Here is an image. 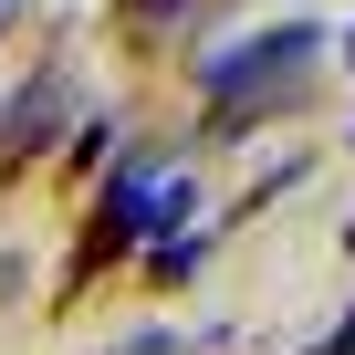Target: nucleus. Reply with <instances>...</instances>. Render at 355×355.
Segmentation results:
<instances>
[{"label":"nucleus","instance_id":"nucleus-1","mask_svg":"<svg viewBox=\"0 0 355 355\" xmlns=\"http://www.w3.org/2000/svg\"><path fill=\"white\" fill-rule=\"evenodd\" d=\"M313 53H324V32H313V21H272V32H261V42H241V53H209V63H199V84H209V94H220V105H230V115H220V125H230V136H241V125H251V105H261V94H293V84H303V73H313Z\"/></svg>","mask_w":355,"mask_h":355},{"label":"nucleus","instance_id":"nucleus-2","mask_svg":"<svg viewBox=\"0 0 355 355\" xmlns=\"http://www.w3.org/2000/svg\"><path fill=\"white\" fill-rule=\"evenodd\" d=\"M189 209H199V189L178 167H115V189H105V241L125 251V241H167V230H189Z\"/></svg>","mask_w":355,"mask_h":355},{"label":"nucleus","instance_id":"nucleus-3","mask_svg":"<svg viewBox=\"0 0 355 355\" xmlns=\"http://www.w3.org/2000/svg\"><path fill=\"white\" fill-rule=\"evenodd\" d=\"M11 146H21V157L53 146V94H21V105H11Z\"/></svg>","mask_w":355,"mask_h":355},{"label":"nucleus","instance_id":"nucleus-4","mask_svg":"<svg viewBox=\"0 0 355 355\" xmlns=\"http://www.w3.org/2000/svg\"><path fill=\"white\" fill-rule=\"evenodd\" d=\"M146 261H157V282H178V272H189V261H199V241H189V230H167V241H157Z\"/></svg>","mask_w":355,"mask_h":355},{"label":"nucleus","instance_id":"nucleus-5","mask_svg":"<svg viewBox=\"0 0 355 355\" xmlns=\"http://www.w3.org/2000/svg\"><path fill=\"white\" fill-rule=\"evenodd\" d=\"M115 11H125V21H178L189 0H115Z\"/></svg>","mask_w":355,"mask_h":355},{"label":"nucleus","instance_id":"nucleus-6","mask_svg":"<svg viewBox=\"0 0 355 355\" xmlns=\"http://www.w3.org/2000/svg\"><path fill=\"white\" fill-rule=\"evenodd\" d=\"M313 355H355V313H334V334H324Z\"/></svg>","mask_w":355,"mask_h":355},{"label":"nucleus","instance_id":"nucleus-7","mask_svg":"<svg viewBox=\"0 0 355 355\" xmlns=\"http://www.w3.org/2000/svg\"><path fill=\"white\" fill-rule=\"evenodd\" d=\"M125 355H178V345H167V334H136V345H125Z\"/></svg>","mask_w":355,"mask_h":355},{"label":"nucleus","instance_id":"nucleus-8","mask_svg":"<svg viewBox=\"0 0 355 355\" xmlns=\"http://www.w3.org/2000/svg\"><path fill=\"white\" fill-rule=\"evenodd\" d=\"M345 63H355V32H345Z\"/></svg>","mask_w":355,"mask_h":355},{"label":"nucleus","instance_id":"nucleus-9","mask_svg":"<svg viewBox=\"0 0 355 355\" xmlns=\"http://www.w3.org/2000/svg\"><path fill=\"white\" fill-rule=\"evenodd\" d=\"M0 21H11V0H0Z\"/></svg>","mask_w":355,"mask_h":355},{"label":"nucleus","instance_id":"nucleus-10","mask_svg":"<svg viewBox=\"0 0 355 355\" xmlns=\"http://www.w3.org/2000/svg\"><path fill=\"white\" fill-rule=\"evenodd\" d=\"M345 251H355V230H345Z\"/></svg>","mask_w":355,"mask_h":355}]
</instances>
